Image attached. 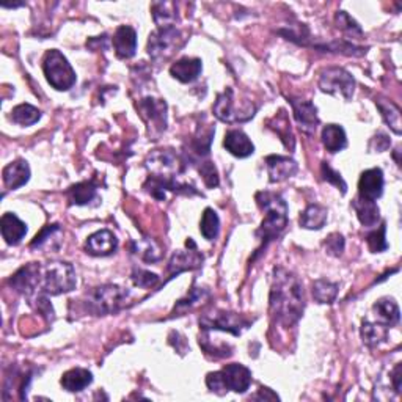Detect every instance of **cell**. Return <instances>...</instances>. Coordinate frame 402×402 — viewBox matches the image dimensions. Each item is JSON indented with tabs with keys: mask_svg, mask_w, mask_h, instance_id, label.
Masks as SVG:
<instances>
[{
	"mask_svg": "<svg viewBox=\"0 0 402 402\" xmlns=\"http://www.w3.org/2000/svg\"><path fill=\"white\" fill-rule=\"evenodd\" d=\"M131 280L132 283L138 287H153L159 283V277L156 273L145 269H134Z\"/></svg>",
	"mask_w": 402,
	"mask_h": 402,
	"instance_id": "cell-41",
	"label": "cell"
},
{
	"mask_svg": "<svg viewBox=\"0 0 402 402\" xmlns=\"http://www.w3.org/2000/svg\"><path fill=\"white\" fill-rule=\"evenodd\" d=\"M324 247H325V252L330 254V257H335V258L341 257V254H343V252H344V247H346L343 234L332 233L330 236L324 240Z\"/></svg>",
	"mask_w": 402,
	"mask_h": 402,
	"instance_id": "cell-42",
	"label": "cell"
},
{
	"mask_svg": "<svg viewBox=\"0 0 402 402\" xmlns=\"http://www.w3.org/2000/svg\"><path fill=\"white\" fill-rule=\"evenodd\" d=\"M0 231H2V238L6 244L18 245L25 238L27 225L16 214L5 212L2 219H0Z\"/></svg>",
	"mask_w": 402,
	"mask_h": 402,
	"instance_id": "cell-22",
	"label": "cell"
},
{
	"mask_svg": "<svg viewBox=\"0 0 402 402\" xmlns=\"http://www.w3.org/2000/svg\"><path fill=\"white\" fill-rule=\"evenodd\" d=\"M137 109L140 115L148 124L150 132L160 136L167 129V104L164 99H154V98H145L138 103Z\"/></svg>",
	"mask_w": 402,
	"mask_h": 402,
	"instance_id": "cell-11",
	"label": "cell"
},
{
	"mask_svg": "<svg viewBox=\"0 0 402 402\" xmlns=\"http://www.w3.org/2000/svg\"><path fill=\"white\" fill-rule=\"evenodd\" d=\"M187 250H178L173 253V257L169 263V271L170 278L178 277L179 273H183L186 271H195L203 264V254H201L197 249V244L193 242V239H187L186 242Z\"/></svg>",
	"mask_w": 402,
	"mask_h": 402,
	"instance_id": "cell-12",
	"label": "cell"
},
{
	"mask_svg": "<svg viewBox=\"0 0 402 402\" xmlns=\"http://www.w3.org/2000/svg\"><path fill=\"white\" fill-rule=\"evenodd\" d=\"M328 219V211L327 207L320 205H308L305 207V211L300 214L299 223L305 230H320Z\"/></svg>",
	"mask_w": 402,
	"mask_h": 402,
	"instance_id": "cell-29",
	"label": "cell"
},
{
	"mask_svg": "<svg viewBox=\"0 0 402 402\" xmlns=\"http://www.w3.org/2000/svg\"><path fill=\"white\" fill-rule=\"evenodd\" d=\"M117 249L118 239L115 234L109 230L93 233L85 242V252L91 254V257H109V254L115 253Z\"/></svg>",
	"mask_w": 402,
	"mask_h": 402,
	"instance_id": "cell-17",
	"label": "cell"
},
{
	"mask_svg": "<svg viewBox=\"0 0 402 402\" xmlns=\"http://www.w3.org/2000/svg\"><path fill=\"white\" fill-rule=\"evenodd\" d=\"M223 146L228 153L239 159L249 157L254 153V145L252 143V140L249 138V136H247L245 132H242L240 129L228 131L225 134Z\"/></svg>",
	"mask_w": 402,
	"mask_h": 402,
	"instance_id": "cell-19",
	"label": "cell"
},
{
	"mask_svg": "<svg viewBox=\"0 0 402 402\" xmlns=\"http://www.w3.org/2000/svg\"><path fill=\"white\" fill-rule=\"evenodd\" d=\"M129 297V291L118 285H100L86 294L84 302L86 310L100 316V314H113L119 311Z\"/></svg>",
	"mask_w": 402,
	"mask_h": 402,
	"instance_id": "cell-4",
	"label": "cell"
},
{
	"mask_svg": "<svg viewBox=\"0 0 402 402\" xmlns=\"http://www.w3.org/2000/svg\"><path fill=\"white\" fill-rule=\"evenodd\" d=\"M113 49L118 58L127 60L136 56L137 51V33L131 25H119L112 38Z\"/></svg>",
	"mask_w": 402,
	"mask_h": 402,
	"instance_id": "cell-18",
	"label": "cell"
},
{
	"mask_svg": "<svg viewBox=\"0 0 402 402\" xmlns=\"http://www.w3.org/2000/svg\"><path fill=\"white\" fill-rule=\"evenodd\" d=\"M384 171L380 169L365 170L358 179V198L376 201L384 193Z\"/></svg>",
	"mask_w": 402,
	"mask_h": 402,
	"instance_id": "cell-15",
	"label": "cell"
},
{
	"mask_svg": "<svg viewBox=\"0 0 402 402\" xmlns=\"http://www.w3.org/2000/svg\"><path fill=\"white\" fill-rule=\"evenodd\" d=\"M313 297L318 304H333L335 299L338 296L339 286L338 283H333V281L327 278H318L316 281H313Z\"/></svg>",
	"mask_w": 402,
	"mask_h": 402,
	"instance_id": "cell-33",
	"label": "cell"
},
{
	"mask_svg": "<svg viewBox=\"0 0 402 402\" xmlns=\"http://www.w3.org/2000/svg\"><path fill=\"white\" fill-rule=\"evenodd\" d=\"M203 71V63L200 58L192 57H183L178 62L170 66V74L173 79L179 80L183 84H190L193 80H197Z\"/></svg>",
	"mask_w": 402,
	"mask_h": 402,
	"instance_id": "cell-20",
	"label": "cell"
},
{
	"mask_svg": "<svg viewBox=\"0 0 402 402\" xmlns=\"http://www.w3.org/2000/svg\"><path fill=\"white\" fill-rule=\"evenodd\" d=\"M361 339H363V344L371 347H379L380 344H384L388 338V327L380 324V323H370V320H363L360 328Z\"/></svg>",
	"mask_w": 402,
	"mask_h": 402,
	"instance_id": "cell-28",
	"label": "cell"
},
{
	"mask_svg": "<svg viewBox=\"0 0 402 402\" xmlns=\"http://www.w3.org/2000/svg\"><path fill=\"white\" fill-rule=\"evenodd\" d=\"M252 325V320L247 319L242 314L231 313V311H214L211 314H205L200 318V327L203 330H219V332H228L239 337L242 330Z\"/></svg>",
	"mask_w": 402,
	"mask_h": 402,
	"instance_id": "cell-9",
	"label": "cell"
},
{
	"mask_svg": "<svg viewBox=\"0 0 402 402\" xmlns=\"http://www.w3.org/2000/svg\"><path fill=\"white\" fill-rule=\"evenodd\" d=\"M183 38L176 27H167V29L154 30L148 39V56L154 60L169 57L173 51H176Z\"/></svg>",
	"mask_w": 402,
	"mask_h": 402,
	"instance_id": "cell-10",
	"label": "cell"
},
{
	"mask_svg": "<svg viewBox=\"0 0 402 402\" xmlns=\"http://www.w3.org/2000/svg\"><path fill=\"white\" fill-rule=\"evenodd\" d=\"M391 384H393L394 391L399 394L402 391L401 390L402 388V363H398L396 366H394V370L391 371Z\"/></svg>",
	"mask_w": 402,
	"mask_h": 402,
	"instance_id": "cell-46",
	"label": "cell"
},
{
	"mask_svg": "<svg viewBox=\"0 0 402 402\" xmlns=\"http://www.w3.org/2000/svg\"><path fill=\"white\" fill-rule=\"evenodd\" d=\"M335 22H337L338 29L343 32L347 38L361 39V37H363V30H361L358 22L347 15L346 11H338L337 16H335Z\"/></svg>",
	"mask_w": 402,
	"mask_h": 402,
	"instance_id": "cell-37",
	"label": "cell"
},
{
	"mask_svg": "<svg viewBox=\"0 0 402 402\" xmlns=\"http://www.w3.org/2000/svg\"><path fill=\"white\" fill-rule=\"evenodd\" d=\"M266 167L267 173H269L271 183H283V181L292 178L299 171V165L296 160L286 156H278V154L267 156Z\"/></svg>",
	"mask_w": 402,
	"mask_h": 402,
	"instance_id": "cell-16",
	"label": "cell"
},
{
	"mask_svg": "<svg viewBox=\"0 0 402 402\" xmlns=\"http://www.w3.org/2000/svg\"><path fill=\"white\" fill-rule=\"evenodd\" d=\"M269 308L272 319L283 327H292L297 324V320L304 314V285L296 273L285 269V267H275L272 272Z\"/></svg>",
	"mask_w": 402,
	"mask_h": 402,
	"instance_id": "cell-1",
	"label": "cell"
},
{
	"mask_svg": "<svg viewBox=\"0 0 402 402\" xmlns=\"http://www.w3.org/2000/svg\"><path fill=\"white\" fill-rule=\"evenodd\" d=\"M372 311L376 314L377 323L387 325L388 328L399 324L401 319V311L399 306L394 299L390 297H382L379 299L372 306Z\"/></svg>",
	"mask_w": 402,
	"mask_h": 402,
	"instance_id": "cell-23",
	"label": "cell"
},
{
	"mask_svg": "<svg viewBox=\"0 0 402 402\" xmlns=\"http://www.w3.org/2000/svg\"><path fill=\"white\" fill-rule=\"evenodd\" d=\"M11 119L19 126H32L41 119V112L30 104H19L11 110Z\"/></svg>",
	"mask_w": 402,
	"mask_h": 402,
	"instance_id": "cell-35",
	"label": "cell"
},
{
	"mask_svg": "<svg viewBox=\"0 0 402 402\" xmlns=\"http://www.w3.org/2000/svg\"><path fill=\"white\" fill-rule=\"evenodd\" d=\"M43 72L52 89L68 91L76 84V72L62 52L51 49L43 58Z\"/></svg>",
	"mask_w": 402,
	"mask_h": 402,
	"instance_id": "cell-5",
	"label": "cell"
},
{
	"mask_svg": "<svg viewBox=\"0 0 402 402\" xmlns=\"http://www.w3.org/2000/svg\"><path fill=\"white\" fill-rule=\"evenodd\" d=\"M207 296H209V292H207L206 290H203V287H195V286H193L192 290H190V292L187 294V297L178 300V304L175 305V311H173V313H181V311L189 310V308L195 306L197 304H200V302L203 300L205 297H207Z\"/></svg>",
	"mask_w": 402,
	"mask_h": 402,
	"instance_id": "cell-38",
	"label": "cell"
},
{
	"mask_svg": "<svg viewBox=\"0 0 402 402\" xmlns=\"http://www.w3.org/2000/svg\"><path fill=\"white\" fill-rule=\"evenodd\" d=\"M253 399H272V401H275V399H278V396L271 390V388H259V391L254 394Z\"/></svg>",
	"mask_w": 402,
	"mask_h": 402,
	"instance_id": "cell-47",
	"label": "cell"
},
{
	"mask_svg": "<svg viewBox=\"0 0 402 402\" xmlns=\"http://www.w3.org/2000/svg\"><path fill=\"white\" fill-rule=\"evenodd\" d=\"M60 384L66 391L79 393L93 384V374L89 370H84V368H72V370L63 374Z\"/></svg>",
	"mask_w": 402,
	"mask_h": 402,
	"instance_id": "cell-24",
	"label": "cell"
},
{
	"mask_svg": "<svg viewBox=\"0 0 402 402\" xmlns=\"http://www.w3.org/2000/svg\"><path fill=\"white\" fill-rule=\"evenodd\" d=\"M131 252L145 261V263H157L162 258V249L154 239L143 238L131 244Z\"/></svg>",
	"mask_w": 402,
	"mask_h": 402,
	"instance_id": "cell-31",
	"label": "cell"
},
{
	"mask_svg": "<svg viewBox=\"0 0 402 402\" xmlns=\"http://www.w3.org/2000/svg\"><path fill=\"white\" fill-rule=\"evenodd\" d=\"M352 207L357 214V219L360 220V223L366 228L376 226L379 219H380V209L376 201H368L361 198H355L352 201Z\"/></svg>",
	"mask_w": 402,
	"mask_h": 402,
	"instance_id": "cell-27",
	"label": "cell"
},
{
	"mask_svg": "<svg viewBox=\"0 0 402 402\" xmlns=\"http://www.w3.org/2000/svg\"><path fill=\"white\" fill-rule=\"evenodd\" d=\"M66 197L70 200V205L85 206L98 197V184L93 179L77 183L66 190Z\"/></svg>",
	"mask_w": 402,
	"mask_h": 402,
	"instance_id": "cell-25",
	"label": "cell"
},
{
	"mask_svg": "<svg viewBox=\"0 0 402 402\" xmlns=\"http://www.w3.org/2000/svg\"><path fill=\"white\" fill-rule=\"evenodd\" d=\"M376 105L377 109L380 110V115L384 118V122L388 124V127L396 134V136H401V109L393 103V100H388L384 98H376Z\"/></svg>",
	"mask_w": 402,
	"mask_h": 402,
	"instance_id": "cell-32",
	"label": "cell"
},
{
	"mask_svg": "<svg viewBox=\"0 0 402 402\" xmlns=\"http://www.w3.org/2000/svg\"><path fill=\"white\" fill-rule=\"evenodd\" d=\"M271 129H273L277 132V136L280 137L281 142L286 146L287 150H294V145H296V140H294V134L291 129V123L287 119V115L285 110H280L278 115L272 119L269 123Z\"/></svg>",
	"mask_w": 402,
	"mask_h": 402,
	"instance_id": "cell-34",
	"label": "cell"
},
{
	"mask_svg": "<svg viewBox=\"0 0 402 402\" xmlns=\"http://www.w3.org/2000/svg\"><path fill=\"white\" fill-rule=\"evenodd\" d=\"M323 145L332 154L343 151L347 146V136L339 124H327L323 129Z\"/></svg>",
	"mask_w": 402,
	"mask_h": 402,
	"instance_id": "cell-30",
	"label": "cell"
},
{
	"mask_svg": "<svg viewBox=\"0 0 402 402\" xmlns=\"http://www.w3.org/2000/svg\"><path fill=\"white\" fill-rule=\"evenodd\" d=\"M290 103L292 105L294 119L297 122L300 131L306 134V136H313L319 126L316 105H314L311 100L304 99H290Z\"/></svg>",
	"mask_w": 402,
	"mask_h": 402,
	"instance_id": "cell-14",
	"label": "cell"
},
{
	"mask_svg": "<svg viewBox=\"0 0 402 402\" xmlns=\"http://www.w3.org/2000/svg\"><path fill=\"white\" fill-rule=\"evenodd\" d=\"M57 231H60V226L57 223L44 226L43 230L37 234L35 239H33L32 242H30V249H39V247H41L46 242V240L51 239L52 234L57 233Z\"/></svg>",
	"mask_w": 402,
	"mask_h": 402,
	"instance_id": "cell-44",
	"label": "cell"
},
{
	"mask_svg": "<svg viewBox=\"0 0 402 402\" xmlns=\"http://www.w3.org/2000/svg\"><path fill=\"white\" fill-rule=\"evenodd\" d=\"M319 89L327 95L341 96L344 100H351L355 91V79L344 68L330 66V68L320 71Z\"/></svg>",
	"mask_w": 402,
	"mask_h": 402,
	"instance_id": "cell-8",
	"label": "cell"
},
{
	"mask_svg": "<svg viewBox=\"0 0 402 402\" xmlns=\"http://www.w3.org/2000/svg\"><path fill=\"white\" fill-rule=\"evenodd\" d=\"M153 19L157 29L176 27L178 21V5L173 2H154L151 5Z\"/></svg>",
	"mask_w": 402,
	"mask_h": 402,
	"instance_id": "cell-26",
	"label": "cell"
},
{
	"mask_svg": "<svg viewBox=\"0 0 402 402\" xmlns=\"http://www.w3.org/2000/svg\"><path fill=\"white\" fill-rule=\"evenodd\" d=\"M4 184L6 189L16 190L19 187L25 186L30 179V167L22 159H18L11 162L2 170Z\"/></svg>",
	"mask_w": 402,
	"mask_h": 402,
	"instance_id": "cell-21",
	"label": "cell"
},
{
	"mask_svg": "<svg viewBox=\"0 0 402 402\" xmlns=\"http://www.w3.org/2000/svg\"><path fill=\"white\" fill-rule=\"evenodd\" d=\"M200 231L201 234H203V238L206 240L217 239L219 233H220V219L212 207H206L203 216H201Z\"/></svg>",
	"mask_w": 402,
	"mask_h": 402,
	"instance_id": "cell-36",
	"label": "cell"
},
{
	"mask_svg": "<svg viewBox=\"0 0 402 402\" xmlns=\"http://www.w3.org/2000/svg\"><path fill=\"white\" fill-rule=\"evenodd\" d=\"M10 285L15 291L30 297L37 290L41 287V266L30 263L21 267L15 275L10 278Z\"/></svg>",
	"mask_w": 402,
	"mask_h": 402,
	"instance_id": "cell-13",
	"label": "cell"
},
{
	"mask_svg": "<svg viewBox=\"0 0 402 402\" xmlns=\"http://www.w3.org/2000/svg\"><path fill=\"white\" fill-rule=\"evenodd\" d=\"M238 100L234 99V90L228 89L220 93L217 96V100L214 103L212 112L216 118H219L220 122H223L226 124H236V123H245L249 122L250 118L254 117V112H257V105L245 100L242 105L238 107Z\"/></svg>",
	"mask_w": 402,
	"mask_h": 402,
	"instance_id": "cell-7",
	"label": "cell"
},
{
	"mask_svg": "<svg viewBox=\"0 0 402 402\" xmlns=\"http://www.w3.org/2000/svg\"><path fill=\"white\" fill-rule=\"evenodd\" d=\"M252 384V371L240 363L226 365L223 370L209 372L206 376V385L212 393L223 396L228 391L245 393Z\"/></svg>",
	"mask_w": 402,
	"mask_h": 402,
	"instance_id": "cell-3",
	"label": "cell"
},
{
	"mask_svg": "<svg viewBox=\"0 0 402 402\" xmlns=\"http://www.w3.org/2000/svg\"><path fill=\"white\" fill-rule=\"evenodd\" d=\"M258 206L261 207V211L264 212V220L261 223L259 230L257 231V236L261 240V250L266 249L272 240H275L281 233L285 231V228L287 226V212H290V207L285 198L278 195V193L273 192H258L254 195Z\"/></svg>",
	"mask_w": 402,
	"mask_h": 402,
	"instance_id": "cell-2",
	"label": "cell"
},
{
	"mask_svg": "<svg viewBox=\"0 0 402 402\" xmlns=\"http://www.w3.org/2000/svg\"><path fill=\"white\" fill-rule=\"evenodd\" d=\"M198 171L200 175L203 176L205 184L209 187V189H214V187H217L220 179H219V171L216 169V165L209 160H206V162H201V165L198 167Z\"/></svg>",
	"mask_w": 402,
	"mask_h": 402,
	"instance_id": "cell-43",
	"label": "cell"
},
{
	"mask_svg": "<svg viewBox=\"0 0 402 402\" xmlns=\"http://www.w3.org/2000/svg\"><path fill=\"white\" fill-rule=\"evenodd\" d=\"M390 145H391V142H390V138H388L387 134L379 132L376 137H372L370 150H372L374 153H384L390 148Z\"/></svg>",
	"mask_w": 402,
	"mask_h": 402,
	"instance_id": "cell-45",
	"label": "cell"
},
{
	"mask_svg": "<svg viewBox=\"0 0 402 402\" xmlns=\"http://www.w3.org/2000/svg\"><path fill=\"white\" fill-rule=\"evenodd\" d=\"M320 171H323V176L327 181V183H330L332 186L337 187L338 190H341V195H346L347 192V184L346 181L341 176V173H338L337 170H333L328 162H323L320 165Z\"/></svg>",
	"mask_w": 402,
	"mask_h": 402,
	"instance_id": "cell-40",
	"label": "cell"
},
{
	"mask_svg": "<svg viewBox=\"0 0 402 402\" xmlns=\"http://www.w3.org/2000/svg\"><path fill=\"white\" fill-rule=\"evenodd\" d=\"M76 285V271L70 263H49L41 267V290L46 296L66 294Z\"/></svg>",
	"mask_w": 402,
	"mask_h": 402,
	"instance_id": "cell-6",
	"label": "cell"
},
{
	"mask_svg": "<svg viewBox=\"0 0 402 402\" xmlns=\"http://www.w3.org/2000/svg\"><path fill=\"white\" fill-rule=\"evenodd\" d=\"M385 233H387V225L382 223L380 228H377V230H374L368 234L366 244H368V247H370L371 253H382L388 249Z\"/></svg>",
	"mask_w": 402,
	"mask_h": 402,
	"instance_id": "cell-39",
	"label": "cell"
}]
</instances>
